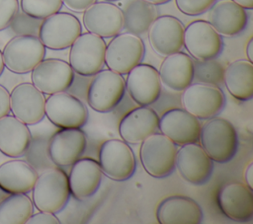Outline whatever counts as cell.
<instances>
[{"mask_svg": "<svg viewBox=\"0 0 253 224\" xmlns=\"http://www.w3.org/2000/svg\"><path fill=\"white\" fill-rule=\"evenodd\" d=\"M82 34L79 19L71 13L57 12L43 19L39 28V38L42 44L53 50L71 46Z\"/></svg>", "mask_w": 253, "mask_h": 224, "instance_id": "ba28073f", "label": "cell"}, {"mask_svg": "<svg viewBox=\"0 0 253 224\" xmlns=\"http://www.w3.org/2000/svg\"><path fill=\"white\" fill-rule=\"evenodd\" d=\"M232 1L240 5L244 9H248V10L253 9V0H232Z\"/></svg>", "mask_w": 253, "mask_h": 224, "instance_id": "60d3db41", "label": "cell"}, {"mask_svg": "<svg viewBox=\"0 0 253 224\" xmlns=\"http://www.w3.org/2000/svg\"><path fill=\"white\" fill-rule=\"evenodd\" d=\"M86 146L87 137L80 128H60L50 137L47 153L53 164L65 167L77 161Z\"/></svg>", "mask_w": 253, "mask_h": 224, "instance_id": "ffe728a7", "label": "cell"}, {"mask_svg": "<svg viewBox=\"0 0 253 224\" xmlns=\"http://www.w3.org/2000/svg\"><path fill=\"white\" fill-rule=\"evenodd\" d=\"M246 54L250 62H253V38L251 37L246 45Z\"/></svg>", "mask_w": 253, "mask_h": 224, "instance_id": "ab89813d", "label": "cell"}, {"mask_svg": "<svg viewBox=\"0 0 253 224\" xmlns=\"http://www.w3.org/2000/svg\"><path fill=\"white\" fill-rule=\"evenodd\" d=\"M99 165L104 175L114 181H126L135 172V157L124 140H106L99 150Z\"/></svg>", "mask_w": 253, "mask_h": 224, "instance_id": "8fae6325", "label": "cell"}, {"mask_svg": "<svg viewBox=\"0 0 253 224\" xmlns=\"http://www.w3.org/2000/svg\"><path fill=\"white\" fill-rule=\"evenodd\" d=\"M45 98L33 83H20L10 93V112L26 124L33 125L44 117Z\"/></svg>", "mask_w": 253, "mask_h": 224, "instance_id": "5bb4252c", "label": "cell"}, {"mask_svg": "<svg viewBox=\"0 0 253 224\" xmlns=\"http://www.w3.org/2000/svg\"><path fill=\"white\" fill-rule=\"evenodd\" d=\"M208 22L220 36L234 37L247 27L248 14L232 0H221L209 10Z\"/></svg>", "mask_w": 253, "mask_h": 224, "instance_id": "d4e9b609", "label": "cell"}, {"mask_svg": "<svg viewBox=\"0 0 253 224\" xmlns=\"http://www.w3.org/2000/svg\"><path fill=\"white\" fill-rule=\"evenodd\" d=\"M32 190L36 208L54 214L65 207L71 195L68 176L59 168L46 170L40 175Z\"/></svg>", "mask_w": 253, "mask_h": 224, "instance_id": "7a4b0ae2", "label": "cell"}, {"mask_svg": "<svg viewBox=\"0 0 253 224\" xmlns=\"http://www.w3.org/2000/svg\"><path fill=\"white\" fill-rule=\"evenodd\" d=\"M59 219L55 216L54 213L40 211L28 219L26 224H59Z\"/></svg>", "mask_w": 253, "mask_h": 224, "instance_id": "d590c367", "label": "cell"}, {"mask_svg": "<svg viewBox=\"0 0 253 224\" xmlns=\"http://www.w3.org/2000/svg\"><path fill=\"white\" fill-rule=\"evenodd\" d=\"M83 25L89 33L113 37L124 29L122 9L109 1L95 2L84 11Z\"/></svg>", "mask_w": 253, "mask_h": 224, "instance_id": "d6986e66", "label": "cell"}, {"mask_svg": "<svg viewBox=\"0 0 253 224\" xmlns=\"http://www.w3.org/2000/svg\"><path fill=\"white\" fill-rule=\"evenodd\" d=\"M93 76L87 90V103L96 112H111L125 96L126 81L121 74L110 69L100 70Z\"/></svg>", "mask_w": 253, "mask_h": 224, "instance_id": "8992f818", "label": "cell"}, {"mask_svg": "<svg viewBox=\"0 0 253 224\" xmlns=\"http://www.w3.org/2000/svg\"><path fill=\"white\" fill-rule=\"evenodd\" d=\"M106 1H109V2H113V1H118V0H106Z\"/></svg>", "mask_w": 253, "mask_h": 224, "instance_id": "ee69618b", "label": "cell"}, {"mask_svg": "<svg viewBox=\"0 0 253 224\" xmlns=\"http://www.w3.org/2000/svg\"><path fill=\"white\" fill-rule=\"evenodd\" d=\"M31 72L32 83L47 95L65 92L74 81V71L70 64L57 58L42 59Z\"/></svg>", "mask_w": 253, "mask_h": 224, "instance_id": "4fadbf2b", "label": "cell"}, {"mask_svg": "<svg viewBox=\"0 0 253 224\" xmlns=\"http://www.w3.org/2000/svg\"><path fill=\"white\" fill-rule=\"evenodd\" d=\"M175 167L184 180L198 186L209 181L213 171V162L202 146L189 143L177 150Z\"/></svg>", "mask_w": 253, "mask_h": 224, "instance_id": "e0dca14e", "label": "cell"}, {"mask_svg": "<svg viewBox=\"0 0 253 224\" xmlns=\"http://www.w3.org/2000/svg\"><path fill=\"white\" fill-rule=\"evenodd\" d=\"M150 4H153V5H162V4H165L167 2H169L170 0H144Z\"/></svg>", "mask_w": 253, "mask_h": 224, "instance_id": "b9f144b4", "label": "cell"}, {"mask_svg": "<svg viewBox=\"0 0 253 224\" xmlns=\"http://www.w3.org/2000/svg\"><path fill=\"white\" fill-rule=\"evenodd\" d=\"M144 53L145 46L138 36L120 33L106 45L105 64L110 70L125 75L142 61Z\"/></svg>", "mask_w": 253, "mask_h": 224, "instance_id": "52a82bcc", "label": "cell"}, {"mask_svg": "<svg viewBox=\"0 0 253 224\" xmlns=\"http://www.w3.org/2000/svg\"><path fill=\"white\" fill-rule=\"evenodd\" d=\"M177 155L176 144L162 133L146 137L139 150L144 170L154 178H165L175 170Z\"/></svg>", "mask_w": 253, "mask_h": 224, "instance_id": "277c9868", "label": "cell"}, {"mask_svg": "<svg viewBox=\"0 0 253 224\" xmlns=\"http://www.w3.org/2000/svg\"><path fill=\"white\" fill-rule=\"evenodd\" d=\"M106 42L102 37L92 34H81L71 44L69 64L73 71L81 76H93L105 65Z\"/></svg>", "mask_w": 253, "mask_h": 224, "instance_id": "5b68a950", "label": "cell"}, {"mask_svg": "<svg viewBox=\"0 0 253 224\" xmlns=\"http://www.w3.org/2000/svg\"><path fill=\"white\" fill-rule=\"evenodd\" d=\"M124 29L136 36L145 34L157 18L155 5L144 0H128L122 9Z\"/></svg>", "mask_w": 253, "mask_h": 224, "instance_id": "f546056e", "label": "cell"}, {"mask_svg": "<svg viewBox=\"0 0 253 224\" xmlns=\"http://www.w3.org/2000/svg\"><path fill=\"white\" fill-rule=\"evenodd\" d=\"M202 148L217 163L230 161L238 150V134L234 125L224 118H211L201 127Z\"/></svg>", "mask_w": 253, "mask_h": 224, "instance_id": "6da1fadb", "label": "cell"}, {"mask_svg": "<svg viewBox=\"0 0 253 224\" xmlns=\"http://www.w3.org/2000/svg\"><path fill=\"white\" fill-rule=\"evenodd\" d=\"M31 141L32 135L26 123L14 115L0 118V151L5 156L18 158L24 155Z\"/></svg>", "mask_w": 253, "mask_h": 224, "instance_id": "4316f807", "label": "cell"}, {"mask_svg": "<svg viewBox=\"0 0 253 224\" xmlns=\"http://www.w3.org/2000/svg\"><path fill=\"white\" fill-rule=\"evenodd\" d=\"M103 172L99 163L92 158L78 159L72 164L68 175L70 194L78 200L93 196L102 182Z\"/></svg>", "mask_w": 253, "mask_h": 224, "instance_id": "603a6c76", "label": "cell"}, {"mask_svg": "<svg viewBox=\"0 0 253 224\" xmlns=\"http://www.w3.org/2000/svg\"><path fill=\"white\" fill-rule=\"evenodd\" d=\"M180 12L189 16H198L209 11L216 0H175Z\"/></svg>", "mask_w": 253, "mask_h": 224, "instance_id": "836d02e7", "label": "cell"}, {"mask_svg": "<svg viewBox=\"0 0 253 224\" xmlns=\"http://www.w3.org/2000/svg\"><path fill=\"white\" fill-rule=\"evenodd\" d=\"M245 181L246 185L253 188V163H250L245 170Z\"/></svg>", "mask_w": 253, "mask_h": 224, "instance_id": "f35d334b", "label": "cell"}, {"mask_svg": "<svg viewBox=\"0 0 253 224\" xmlns=\"http://www.w3.org/2000/svg\"><path fill=\"white\" fill-rule=\"evenodd\" d=\"M45 55V46L39 37L19 35L12 37L2 50L5 67L17 74L31 72Z\"/></svg>", "mask_w": 253, "mask_h": 224, "instance_id": "3957f363", "label": "cell"}, {"mask_svg": "<svg viewBox=\"0 0 253 224\" xmlns=\"http://www.w3.org/2000/svg\"><path fill=\"white\" fill-rule=\"evenodd\" d=\"M19 11L18 0H0V31L7 29Z\"/></svg>", "mask_w": 253, "mask_h": 224, "instance_id": "e575fe53", "label": "cell"}, {"mask_svg": "<svg viewBox=\"0 0 253 224\" xmlns=\"http://www.w3.org/2000/svg\"><path fill=\"white\" fill-rule=\"evenodd\" d=\"M158 124L157 112L147 106H140L125 114L119 124V133L126 143L137 144L155 133Z\"/></svg>", "mask_w": 253, "mask_h": 224, "instance_id": "7402d4cb", "label": "cell"}, {"mask_svg": "<svg viewBox=\"0 0 253 224\" xmlns=\"http://www.w3.org/2000/svg\"><path fill=\"white\" fill-rule=\"evenodd\" d=\"M62 0H21V9L33 19L43 20L60 11Z\"/></svg>", "mask_w": 253, "mask_h": 224, "instance_id": "d6a6232c", "label": "cell"}, {"mask_svg": "<svg viewBox=\"0 0 253 224\" xmlns=\"http://www.w3.org/2000/svg\"><path fill=\"white\" fill-rule=\"evenodd\" d=\"M224 68L214 59L194 62V79L199 83L219 86L223 83Z\"/></svg>", "mask_w": 253, "mask_h": 224, "instance_id": "1f68e13d", "label": "cell"}, {"mask_svg": "<svg viewBox=\"0 0 253 224\" xmlns=\"http://www.w3.org/2000/svg\"><path fill=\"white\" fill-rule=\"evenodd\" d=\"M44 113L52 124L59 128H81L88 120L85 105L75 96L58 92L45 100Z\"/></svg>", "mask_w": 253, "mask_h": 224, "instance_id": "30bf717a", "label": "cell"}, {"mask_svg": "<svg viewBox=\"0 0 253 224\" xmlns=\"http://www.w3.org/2000/svg\"><path fill=\"white\" fill-rule=\"evenodd\" d=\"M184 46L196 60L217 57L223 48L221 36L205 20L190 23L184 31Z\"/></svg>", "mask_w": 253, "mask_h": 224, "instance_id": "7c38bea8", "label": "cell"}, {"mask_svg": "<svg viewBox=\"0 0 253 224\" xmlns=\"http://www.w3.org/2000/svg\"><path fill=\"white\" fill-rule=\"evenodd\" d=\"M126 88L137 105L149 106L155 103L162 91L158 70L149 64H137L127 73Z\"/></svg>", "mask_w": 253, "mask_h": 224, "instance_id": "ac0fdd59", "label": "cell"}, {"mask_svg": "<svg viewBox=\"0 0 253 224\" xmlns=\"http://www.w3.org/2000/svg\"><path fill=\"white\" fill-rule=\"evenodd\" d=\"M63 4L74 12H84L88 7L96 2V0H62Z\"/></svg>", "mask_w": 253, "mask_h": 224, "instance_id": "8d00e7d4", "label": "cell"}, {"mask_svg": "<svg viewBox=\"0 0 253 224\" xmlns=\"http://www.w3.org/2000/svg\"><path fill=\"white\" fill-rule=\"evenodd\" d=\"M38 177L37 171L24 160L14 159L0 165V188L8 193L30 192Z\"/></svg>", "mask_w": 253, "mask_h": 224, "instance_id": "83f0119b", "label": "cell"}, {"mask_svg": "<svg viewBox=\"0 0 253 224\" xmlns=\"http://www.w3.org/2000/svg\"><path fill=\"white\" fill-rule=\"evenodd\" d=\"M201 127L199 118L185 109H171L159 117L160 132L179 146L197 143L200 139Z\"/></svg>", "mask_w": 253, "mask_h": 224, "instance_id": "9a60e30c", "label": "cell"}, {"mask_svg": "<svg viewBox=\"0 0 253 224\" xmlns=\"http://www.w3.org/2000/svg\"><path fill=\"white\" fill-rule=\"evenodd\" d=\"M34 204L26 193H10L0 201V224H26Z\"/></svg>", "mask_w": 253, "mask_h": 224, "instance_id": "4dcf8cb0", "label": "cell"}, {"mask_svg": "<svg viewBox=\"0 0 253 224\" xmlns=\"http://www.w3.org/2000/svg\"><path fill=\"white\" fill-rule=\"evenodd\" d=\"M182 22L174 16L157 17L148 29V39L152 49L161 56L178 52L184 46Z\"/></svg>", "mask_w": 253, "mask_h": 224, "instance_id": "2e32d148", "label": "cell"}, {"mask_svg": "<svg viewBox=\"0 0 253 224\" xmlns=\"http://www.w3.org/2000/svg\"><path fill=\"white\" fill-rule=\"evenodd\" d=\"M183 108L200 119L216 116L225 106V96L218 86L195 83L183 90L181 97Z\"/></svg>", "mask_w": 253, "mask_h": 224, "instance_id": "9c48e42d", "label": "cell"}, {"mask_svg": "<svg viewBox=\"0 0 253 224\" xmlns=\"http://www.w3.org/2000/svg\"><path fill=\"white\" fill-rule=\"evenodd\" d=\"M4 67H5V65H4V62H3L2 51L0 50V76H1V74L3 73V71H4Z\"/></svg>", "mask_w": 253, "mask_h": 224, "instance_id": "7bdbcfd3", "label": "cell"}, {"mask_svg": "<svg viewBox=\"0 0 253 224\" xmlns=\"http://www.w3.org/2000/svg\"><path fill=\"white\" fill-rule=\"evenodd\" d=\"M217 203L221 212L232 221L246 223L253 218V191L247 185L230 183L223 186Z\"/></svg>", "mask_w": 253, "mask_h": 224, "instance_id": "44dd1931", "label": "cell"}, {"mask_svg": "<svg viewBox=\"0 0 253 224\" xmlns=\"http://www.w3.org/2000/svg\"><path fill=\"white\" fill-rule=\"evenodd\" d=\"M10 112V93L0 85V118Z\"/></svg>", "mask_w": 253, "mask_h": 224, "instance_id": "74e56055", "label": "cell"}, {"mask_svg": "<svg viewBox=\"0 0 253 224\" xmlns=\"http://www.w3.org/2000/svg\"><path fill=\"white\" fill-rule=\"evenodd\" d=\"M160 224H200L203 210L193 198L185 195H171L164 198L156 210Z\"/></svg>", "mask_w": 253, "mask_h": 224, "instance_id": "cb8c5ba5", "label": "cell"}, {"mask_svg": "<svg viewBox=\"0 0 253 224\" xmlns=\"http://www.w3.org/2000/svg\"><path fill=\"white\" fill-rule=\"evenodd\" d=\"M158 72L162 85L183 91L194 81V61L188 54L178 51L165 56Z\"/></svg>", "mask_w": 253, "mask_h": 224, "instance_id": "484cf974", "label": "cell"}, {"mask_svg": "<svg viewBox=\"0 0 253 224\" xmlns=\"http://www.w3.org/2000/svg\"><path fill=\"white\" fill-rule=\"evenodd\" d=\"M223 83L236 100L246 102L253 97V64L249 60L239 59L224 69Z\"/></svg>", "mask_w": 253, "mask_h": 224, "instance_id": "f1b7e54d", "label": "cell"}]
</instances>
